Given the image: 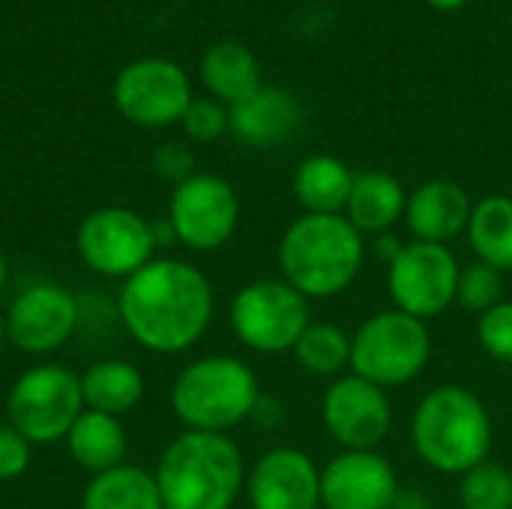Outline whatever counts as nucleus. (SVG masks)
Listing matches in <instances>:
<instances>
[{
  "instance_id": "1",
  "label": "nucleus",
  "mask_w": 512,
  "mask_h": 509,
  "mask_svg": "<svg viewBox=\"0 0 512 509\" xmlns=\"http://www.w3.org/2000/svg\"><path fill=\"white\" fill-rule=\"evenodd\" d=\"M213 309L210 279L180 258H153L117 294L123 330L153 354L189 351L207 333Z\"/></svg>"
},
{
  "instance_id": "2",
  "label": "nucleus",
  "mask_w": 512,
  "mask_h": 509,
  "mask_svg": "<svg viewBox=\"0 0 512 509\" xmlns=\"http://www.w3.org/2000/svg\"><path fill=\"white\" fill-rule=\"evenodd\" d=\"M366 261L363 234L345 213H303L279 240L282 279L306 300H333L345 294Z\"/></svg>"
},
{
  "instance_id": "3",
  "label": "nucleus",
  "mask_w": 512,
  "mask_h": 509,
  "mask_svg": "<svg viewBox=\"0 0 512 509\" xmlns=\"http://www.w3.org/2000/svg\"><path fill=\"white\" fill-rule=\"evenodd\" d=\"M153 477L165 509H234L246 462L228 435L186 429L165 447Z\"/></svg>"
},
{
  "instance_id": "4",
  "label": "nucleus",
  "mask_w": 512,
  "mask_h": 509,
  "mask_svg": "<svg viewBox=\"0 0 512 509\" xmlns=\"http://www.w3.org/2000/svg\"><path fill=\"white\" fill-rule=\"evenodd\" d=\"M495 441L492 417L480 396L459 384L429 390L411 417V444L417 459L450 477H462L489 459Z\"/></svg>"
},
{
  "instance_id": "5",
  "label": "nucleus",
  "mask_w": 512,
  "mask_h": 509,
  "mask_svg": "<svg viewBox=\"0 0 512 509\" xmlns=\"http://www.w3.org/2000/svg\"><path fill=\"white\" fill-rule=\"evenodd\" d=\"M258 399V375L231 354L201 357L180 369L171 384V411L192 432L225 435L252 417Z\"/></svg>"
},
{
  "instance_id": "6",
  "label": "nucleus",
  "mask_w": 512,
  "mask_h": 509,
  "mask_svg": "<svg viewBox=\"0 0 512 509\" xmlns=\"http://www.w3.org/2000/svg\"><path fill=\"white\" fill-rule=\"evenodd\" d=\"M429 357L432 336L426 321L399 309L375 312L351 336V372L387 393L423 375Z\"/></svg>"
},
{
  "instance_id": "7",
  "label": "nucleus",
  "mask_w": 512,
  "mask_h": 509,
  "mask_svg": "<svg viewBox=\"0 0 512 509\" xmlns=\"http://www.w3.org/2000/svg\"><path fill=\"white\" fill-rule=\"evenodd\" d=\"M84 414L81 375L57 363H39L21 372L6 396V423L30 444L66 441L75 420Z\"/></svg>"
},
{
  "instance_id": "8",
  "label": "nucleus",
  "mask_w": 512,
  "mask_h": 509,
  "mask_svg": "<svg viewBox=\"0 0 512 509\" xmlns=\"http://www.w3.org/2000/svg\"><path fill=\"white\" fill-rule=\"evenodd\" d=\"M231 330L249 351L285 354L294 351L312 324L309 300L285 279H255L231 300Z\"/></svg>"
},
{
  "instance_id": "9",
  "label": "nucleus",
  "mask_w": 512,
  "mask_h": 509,
  "mask_svg": "<svg viewBox=\"0 0 512 509\" xmlns=\"http://www.w3.org/2000/svg\"><path fill=\"white\" fill-rule=\"evenodd\" d=\"M462 264L450 246L411 240L387 267V288L393 309L432 321L456 303Z\"/></svg>"
},
{
  "instance_id": "10",
  "label": "nucleus",
  "mask_w": 512,
  "mask_h": 509,
  "mask_svg": "<svg viewBox=\"0 0 512 509\" xmlns=\"http://www.w3.org/2000/svg\"><path fill=\"white\" fill-rule=\"evenodd\" d=\"M75 249L87 270L105 279H129L153 261L150 222L129 207H102L81 219Z\"/></svg>"
},
{
  "instance_id": "11",
  "label": "nucleus",
  "mask_w": 512,
  "mask_h": 509,
  "mask_svg": "<svg viewBox=\"0 0 512 509\" xmlns=\"http://www.w3.org/2000/svg\"><path fill=\"white\" fill-rule=\"evenodd\" d=\"M168 222L174 225L180 246L192 252H216L237 231L240 198L225 177L195 171L189 180L174 186Z\"/></svg>"
},
{
  "instance_id": "12",
  "label": "nucleus",
  "mask_w": 512,
  "mask_h": 509,
  "mask_svg": "<svg viewBox=\"0 0 512 509\" xmlns=\"http://www.w3.org/2000/svg\"><path fill=\"white\" fill-rule=\"evenodd\" d=\"M192 102L186 72L162 57H144L129 63L114 81L117 111L144 129H162L180 123Z\"/></svg>"
},
{
  "instance_id": "13",
  "label": "nucleus",
  "mask_w": 512,
  "mask_h": 509,
  "mask_svg": "<svg viewBox=\"0 0 512 509\" xmlns=\"http://www.w3.org/2000/svg\"><path fill=\"white\" fill-rule=\"evenodd\" d=\"M321 420L342 450H378L393 429L390 393L360 375H339L321 399Z\"/></svg>"
},
{
  "instance_id": "14",
  "label": "nucleus",
  "mask_w": 512,
  "mask_h": 509,
  "mask_svg": "<svg viewBox=\"0 0 512 509\" xmlns=\"http://www.w3.org/2000/svg\"><path fill=\"white\" fill-rule=\"evenodd\" d=\"M81 321V306L72 291L57 282L27 285L6 309L9 345L24 354H51L63 348Z\"/></svg>"
},
{
  "instance_id": "15",
  "label": "nucleus",
  "mask_w": 512,
  "mask_h": 509,
  "mask_svg": "<svg viewBox=\"0 0 512 509\" xmlns=\"http://www.w3.org/2000/svg\"><path fill=\"white\" fill-rule=\"evenodd\" d=\"M396 495V471L378 450H342L321 471V509H390Z\"/></svg>"
},
{
  "instance_id": "16",
  "label": "nucleus",
  "mask_w": 512,
  "mask_h": 509,
  "mask_svg": "<svg viewBox=\"0 0 512 509\" xmlns=\"http://www.w3.org/2000/svg\"><path fill=\"white\" fill-rule=\"evenodd\" d=\"M252 509H321V471L297 447L267 450L246 474Z\"/></svg>"
},
{
  "instance_id": "17",
  "label": "nucleus",
  "mask_w": 512,
  "mask_h": 509,
  "mask_svg": "<svg viewBox=\"0 0 512 509\" xmlns=\"http://www.w3.org/2000/svg\"><path fill=\"white\" fill-rule=\"evenodd\" d=\"M474 213V201L456 180H426L414 192H408L405 225L414 240L450 246L456 237L468 231Z\"/></svg>"
},
{
  "instance_id": "18",
  "label": "nucleus",
  "mask_w": 512,
  "mask_h": 509,
  "mask_svg": "<svg viewBox=\"0 0 512 509\" xmlns=\"http://www.w3.org/2000/svg\"><path fill=\"white\" fill-rule=\"evenodd\" d=\"M303 123V108L282 87H261L240 105H231V132L246 147H282Z\"/></svg>"
},
{
  "instance_id": "19",
  "label": "nucleus",
  "mask_w": 512,
  "mask_h": 509,
  "mask_svg": "<svg viewBox=\"0 0 512 509\" xmlns=\"http://www.w3.org/2000/svg\"><path fill=\"white\" fill-rule=\"evenodd\" d=\"M408 192L390 171H357L351 198L345 207V219L366 237H378L393 231L399 219H405Z\"/></svg>"
},
{
  "instance_id": "20",
  "label": "nucleus",
  "mask_w": 512,
  "mask_h": 509,
  "mask_svg": "<svg viewBox=\"0 0 512 509\" xmlns=\"http://www.w3.org/2000/svg\"><path fill=\"white\" fill-rule=\"evenodd\" d=\"M126 447H129V441H126V429H123L120 417L87 411V408L66 435L69 456L75 459L78 468L90 471L93 477L123 465Z\"/></svg>"
},
{
  "instance_id": "21",
  "label": "nucleus",
  "mask_w": 512,
  "mask_h": 509,
  "mask_svg": "<svg viewBox=\"0 0 512 509\" xmlns=\"http://www.w3.org/2000/svg\"><path fill=\"white\" fill-rule=\"evenodd\" d=\"M351 186L354 171L330 153H312L294 171V198L303 213H345Z\"/></svg>"
},
{
  "instance_id": "22",
  "label": "nucleus",
  "mask_w": 512,
  "mask_h": 509,
  "mask_svg": "<svg viewBox=\"0 0 512 509\" xmlns=\"http://www.w3.org/2000/svg\"><path fill=\"white\" fill-rule=\"evenodd\" d=\"M201 81L222 105H240L261 84V66L255 54L240 42H216L201 60Z\"/></svg>"
},
{
  "instance_id": "23",
  "label": "nucleus",
  "mask_w": 512,
  "mask_h": 509,
  "mask_svg": "<svg viewBox=\"0 0 512 509\" xmlns=\"http://www.w3.org/2000/svg\"><path fill=\"white\" fill-rule=\"evenodd\" d=\"M81 396L87 411L123 417L144 399V375L135 363L102 360L81 375Z\"/></svg>"
},
{
  "instance_id": "24",
  "label": "nucleus",
  "mask_w": 512,
  "mask_h": 509,
  "mask_svg": "<svg viewBox=\"0 0 512 509\" xmlns=\"http://www.w3.org/2000/svg\"><path fill=\"white\" fill-rule=\"evenodd\" d=\"M81 509H165V504L156 477L138 465L123 462L87 483Z\"/></svg>"
},
{
  "instance_id": "25",
  "label": "nucleus",
  "mask_w": 512,
  "mask_h": 509,
  "mask_svg": "<svg viewBox=\"0 0 512 509\" xmlns=\"http://www.w3.org/2000/svg\"><path fill=\"white\" fill-rule=\"evenodd\" d=\"M468 243L477 261L510 273L512 270V198L510 195H486L474 204L468 222Z\"/></svg>"
},
{
  "instance_id": "26",
  "label": "nucleus",
  "mask_w": 512,
  "mask_h": 509,
  "mask_svg": "<svg viewBox=\"0 0 512 509\" xmlns=\"http://www.w3.org/2000/svg\"><path fill=\"white\" fill-rule=\"evenodd\" d=\"M291 354L303 372L336 381L345 369H351V333L327 321H312Z\"/></svg>"
},
{
  "instance_id": "27",
  "label": "nucleus",
  "mask_w": 512,
  "mask_h": 509,
  "mask_svg": "<svg viewBox=\"0 0 512 509\" xmlns=\"http://www.w3.org/2000/svg\"><path fill=\"white\" fill-rule=\"evenodd\" d=\"M459 501L465 509H512V471L486 459L459 477Z\"/></svg>"
},
{
  "instance_id": "28",
  "label": "nucleus",
  "mask_w": 512,
  "mask_h": 509,
  "mask_svg": "<svg viewBox=\"0 0 512 509\" xmlns=\"http://www.w3.org/2000/svg\"><path fill=\"white\" fill-rule=\"evenodd\" d=\"M501 300H504V273L501 270H495L483 261L462 267L459 285H456V303L462 309L483 315L492 306H498Z\"/></svg>"
},
{
  "instance_id": "29",
  "label": "nucleus",
  "mask_w": 512,
  "mask_h": 509,
  "mask_svg": "<svg viewBox=\"0 0 512 509\" xmlns=\"http://www.w3.org/2000/svg\"><path fill=\"white\" fill-rule=\"evenodd\" d=\"M477 342L492 360L512 363V300H501L477 315Z\"/></svg>"
},
{
  "instance_id": "30",
  "label": "nucleus",
  "mask_w": 512,
  "mask_h": 509,
  "mask_svg": "<svg viewBox=\"0 0 512 509\" xmlns=\"http://www.w3.org/2000/svg\"><path fill=\"white\" fill-rule=\"evenodd\" d=\"M183 129L192 141H216L231 129V108L219 99H192L183 114Z\"/></svg>"
},
{
  "instance_id": "31",
  "label": "nucleus",
  "mask_w": 512,
  "mask_h": 509,
  "mask_svg": "<svg viewBox=\"0 0 512 509\" xmlns=\"http://www.w3.org/2000/svg\"><path fill=\"white\" fill-rule=\"evenodd\" d=\"M30 441L9 423H0V483L18 480L30 468Z\"/></svg>"
},
{
  "instance_id": "32",
  "label": "nucleus",
  "mask_w": 512,
  "mask_h": 509,
  "mask_svg": "<svg viewBox=\"0 0 512 509\" xmlns=\"http://www.w3.org/2000/svg\"><path fill=\"white\" fill-rule=\"evenodd\" d=\"M153 168L162 180H171L174 186H180L183 180H189L195 174V156L186 144H162L153 156Z\"/></svg>"
},
{
  "instance_id": "33",
  "label": "nucleus",
  "mask_w": 512,
  "mask_h": 509,
  "mask_svg": "<svg viewBox=\"0 0 512 509\" xmlns=\"http://www.w3.org/2000/svg\"><path fill=\"white\" fill-rule=\"evenodd\" d=\"M282 417H285V414H282V405L273 402V399H267V396H261L249 420H252L255 426H261V429H276V426L282 423Z\"/></svg>"
},
{
  "instance_id": "34",
  "label": "nucleus",
  "mask_w": 512,
  "mask_h": 509,
  "mask_svg": "<svg viewBox=\"0 0 512 509\" xmlns=\"http://www.w3.org/2000/svg\"><path fill=\"white\" fill-rule=\"evenodd\" d=\"M402 246H405V243H402V240H399L393 231H387V234H378V237H375V243H372L375 255H378V258H381L387 267H390V264H393V258L402 252Z\"/></svg>"
},
{
  "instance_id": "35",
  "label": "nucleus",
  "mask_w": 512,
  "mask_h": 509,
  "mask_svg": "<svg viewBox=\"0 0 512 509\" xmlns=\"http://www.w3.org/2000/svg\"><path fill=\"white\" fill-rule=\"evenodd\" d=\"M150 234H153V246H156V249H171V246H177V234H174V225L168 222V216L153 219V222H150Z\"/></svg>"
},
{
  "instance_id": "36",
  "label": "nucleus",
  "mask_w": 512,
  "mask_h": 509,
  "mask_svg": "<svg viewBox=\"0 0 512 509\" xmlns=\"http://www.w3.org/2000/svg\"><path fill=\"white\" fill-rule=\"evenodd\" d=\"M393 509H429V504H426L423 495H414V492H402L399 489V495L393 501Z\"/></svg>"
},
{
  "instance_id": "37",
  "label": "nucleus",
  "mask_w": 512,
  "mask_h": 509,
  "mask_svg": "<svg viewBox=\"0 0 512 509\" xmlns=\"http://www.w3.org/2000/svg\"><path fill=\"white\" fill-rule=\"evenodd\" d=\"M432 9H441V12H453V9H462L468 0H426Z\"/></svg>"
},
{
  "instance_id": "38",
  "label": "nucleus",
  "mask_w": 512,
  "mask_h": 509,
  "mask_svg": "<svg viewBox=\"0 0 512 509\" xmlns=\"http://www.w3.org/2000/svg\"><path fill=\"white\" fill-rule=\"evenodd\" d=\"M6 279H9V267H6V258H3V252H0V291L6 288Z\"/></svg>"
},
{
  "instance_id": "39",
  "label": "nucleus",
  "mask_w": 512,
  "mask_h": 509,
  "mask_svg": "<svg viewBox=\"0 0 512 509\" xmlns=\"http://www.w3.org/2000/svg\"><path fill=\"white\" fill-rule=\"evenodd\" d=\"M9 342V333H6V312H0V348Z\"/></svg>"
},
{
  "instance_id": "40",
  "label": "nucleus",
  "mask_w": 512,
  "mask_h": 509,
  "mask_svg": "<svg viewBox=\"0 0 512 509\" xmlns=\"http://www.w3.org/2000/svg\"><path fill=\"white\" fill-rule=\"evenodd\" d=\"M390 509H393V507H390Z\"/></svg>"
}]
</instances>
